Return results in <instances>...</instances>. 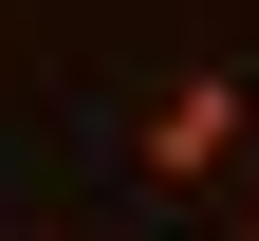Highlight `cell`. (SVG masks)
I'll use <instances>...</instances> for the list:
<instances>
[{"instance_id": "6da1fadb", "label": "cell", "mask_w": 259, "mask_h": 241, "mask_svg": "<svg viewBox=\"0 0 259 241\" xmlns=\"http://www.w3.org/2000/svg\"><path fill=\"white\" fill-rule=\"evenodd\" d=\"M259 93L241 75H167V93H148V112H130V167H148V186H259Z\"/></svg>"}, {"instance_id": "7a4b0ae2", "label": "cell", "mask_w": 259, "mask_h": 241, "mask_svg": "<svg viewBox=\"0 0 259 241\" xmlns=\"http://www.w3.org/2000/svg\"><path fill=\"white\" fill-rule=\"evenodd\" d=\"M241 241H259V186H241Z\"/></svg>"}]
</instances>
